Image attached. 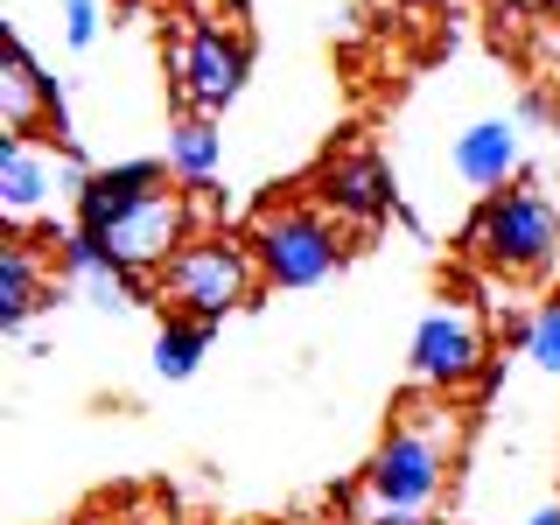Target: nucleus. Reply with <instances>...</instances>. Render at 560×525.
Masks as SVG:
<instances>
[{"label":"nucleus","mask_w":560,"mask_h":525,"mask_svg":"<svg viewBox=\"0 0 560 525\" xmlns=\"http://www.w3.org/2000/svg\"><path fill=\"white\" fill-rule=\"evenodd\" d=\"M259 259H253V238H232V232H210V238H189L183 253L154 273V302H168V315H197V323H218L253 302L259 288Z\"/></svg>","instance_id":"obj_1"},{"label":"nucleus","mask_w":560,"mask_h":525,"mask_svg":"<svg viewBox=\"0 0 560 525\" xmlns=\"http://www.w3.org/2000/svg\"><path fill=\"white\" fill-rule=\"evenodd\" d=\"M448 455H455V413L448 407H413L378 442L372 469H364V498H372L385 518H393V512H420V504L442 490Z\"/></svg>","instance_id":"obj_2"},{"label":"nucleus","mask_w":560,"mask_h":525,"mask_svg":"<svg viewBox=\"0 0 560 525\" xmlns=\"http://www.w3.org/2000/svg\"><path fill=\"white\" fill-rule=\"evenodd\" d=\"M463 245L498 273H539L560 253V210L539 189H490L483 210L463 224Z\"/></svg>","instance_id":"obj_3"},{"label":"nucleus","mask_w":560,"mask_h":525,"mask_svg":"<svg viewBox=\"0 0 560 525\" xmlns=\"http://www.w3.org/2000/svg\"><path fill=\"white\" fill-rule=\"evenodd\" d=\"M253 259L273 288H315L323 273H337L343 238L323 203H273L253 224Z\"/></svg>","instance_id":"obj_4"},{"label":"nucleus","mask_w":560,"mask_h":525,"mask_svg":"<svg viewBox=\"0 0 560 525\" xmlns=\"http://www.w3.org/2000/svg\"><path fill=\"white\" fill-rule=\"evenodd\" d=\"M168 84H175V98H183L189 119L224 113V105L238 98V84H245V43L224 35V28H210V22H197V14H183L175 35H168Z\"/></svg>","instance_id":"obj_5"},{"label":"nucleus","mask_w":560,"mask_h":525,"mask_svg":"<svg viewBox=\"0 0 560 525\" xmlns=\"http://www.w3.org/2000/svg\"><path fill=\"white\" fill-rule=\"evenodd\" d=\"M92 238H98V232H92ZM183 245H189V197H183V189H154L148 203H133L127 218L105 232V253H113L127 273H140V280L162 273L168 259L183 253Z\"/></svg>","instance_id":"obj_6"},{"label":"nucleus","mask_w":560,"mask_h":525,"mask_svg":"<svg viewBox=\"0 0 560 525\" xmlns=\"http://www.w3.org/2000/svg\"><path fill=\"white\" fill-rule=\"evenodd\" d=\"M413 372L428 385H442V393H455V385H469L483 372V329L469 308H434L420 315L413 329Z\"/></svg>","instance_id":"obj_7"},{"label":"nucleus","mask_w":560,"mask_h":525,"mask_svg":"<svg viewBox=\"0 0 560 525\" xmlns=\"http://www.w3.org/2000/svg\"><path fill=\"white\" fill-rule=\"evenodd\" d=\"M315 203H323L329 218H343V224H378L385 210H393V175H385L378 154L343 148V154H329V162L315 168Z\"/></svg>","instance_id":"obj_8"},{"label":"nucleus","mask_w":560,"mask_h":525,"mask_svg":"<svg viewBox=\"0 0 560 525\" xmlns=\"http://www.w3.org/2000/svg\"><path fill=\"white\" fill-rule=\"evenodd\" d=\"M0 119H8V133H43V127H57V140L70 148L57 78H43V70H35L28 43H22L14 28H8V49H0Z\"/></svg>","instance_id":"obj_9"},{"label":"nucleus","mask_w":560,"mask_h":525,"mask_svg":"<svg viewBox=\"0 0 560 525\" xmlns=\"http://www.w3.org/2000/svg\"><path fill=\"white\" fill-rule=\"evenodd\" d=\"M168 183V162H119V168H92L78 175V232H113L133 203H148Z\"/></svg>","instance_id":"obj_10"},{"label":"nucleus","mask_w":560,"mask_h":525,"mask_svg":"<svg viewBox=\"0 0 560 525\" xmlns=\"http://www.w3.org/2000/svg\"><path fill=\"white\" fill-rule=\"evenodd\" d=\"M63 273L84 280L98 308H133V302H148V280L119 267V259L105 253V238H92V232H70V238H63Z\"/></svg>","instance_id":"obj_11"},{"label":"nucleus","mask_w":560,"mask_h":525,"mask_svg":"<svg viewBox=\"0 0 560 525\" xmlns=\"http://www.w3.org/2000/svg\"><path fill=\"white\" fill-rule=\"evenodd\" d=\"M455 175L477 189H504L518 175V127L512 119H477L469 133H455Z\"/></svg>","instance_id":"obj_12"},{"label":"nucleus","mask_w":560,"mask_h":525,"mask_svg":"<svg viewBox=\"0 0 560 525\" xmlns=\"http://www.w3.org/2000/svg\"><path fill=\"white\" fill-rule=\"evenodd\" d=\"M43 203H49V162L28 148V133H8L0 140V210H8V224H28Z\"/></svg>","instance_id":"obj_13"},{"label":"nucleus","mask_w":560,"mask_h":525,"mask_svg":"<svg viewBox=\"0 0 560 525\" xmlns=\"http://www.w3.org/2000/svg\"><path fill=\"white\" fill-rule=\"evenodd\" d=\"M43 302V273H35V245H0V329H22Z\"/></svg>","instance_id":"obj_14"},{"label":"nucleus","mask_w":560,"mask_h":525,"mask_svg":"<svg viewBox=\"0 0 560 525\" xmlns=\"http://www.w3.org/2000/svg\"><path fill=\"white\" fill-rule=\"evenodd\" d=\"M203 343H210V323H197V315H168L162 337H154V372H162V378H189L203 364Z\"/></svg>","instance_id":"obj_15"},{"label":"nucleus","mask_w":560,"mask_h":525,"mask_svg":"<svg viewBox=\"0 0 560 525\" xmlns=\"http://www.w3.org/2000/svg\"><path fill=\"white\" fill-rule=\"evenodd\" d=\"M210 168H218V133H210V119H183V127L168 133V175H183L189 189L210 183Z\"/></svg>","instance_id":"obj_16"},{"label":"nucleus","mask_w":560,"mask_h":525,"mask_svg":"<svg viewBox=\"0 0 560 525\" xmlns=\"http://www.w3.org/2000/svg\"><path fill=\"white\" fill-rule=\"evenodd\" d=\"M525 358H533L539 372H560V302H547L533 315V329H525Z\"/></svg>","instance_id":"obj_17"},{"label":"nucleus","mask_w":560,"mask_h":525,"mask_svg":"<svg viewBox=\"0 0 560 525\" xmlns=\"http://www.w3.org/2000/svg\"><path fill=\"white\" fill-rule=\"evenodd\" d=\"M98 22H105L98 0H63V43L70 49H92L98 43Z\"/></svg>","instance_id":"obj_18"},{"label":"nucleus","mask_w":560,"mask_h":525,"mask_svg":"<svg viewBox=\"0 0 560 525\" xmlns=\"http://www.w3.org/2000/svg\"><path fill=\"white\" fill-rule=\"evenodd\" d=\"M518 119H553V98L547 92H525L518 98Z\"/></svg>","instance_id":"obj_19"},{"label":"nucleus","mask_w":560,"mask_h":525,"mask_svg":"<svg viewBox=\"0 0 560 525\" xmlns=\"http://www.w3.org/2000/svg\"><path fill=\"white\" fill-rule=\"evenodd\" d=\"M490 8H498V14H504V22H518V14H533V8H539V0H490Z\"/></svg>","instance_id":"obj_20"},{"label":"nucleus","mask_w":560,"mask_h":525,"mask_svg":"<svg viewBox=\"0 0 560 525\" xmlns=\"http://www.w3.org/2000/svg\"><path fill=\"white\" fill-rule=\"evenodd\" d=\"M533 525H560V504H547V512H533Z\"/></svg>","instance_id":"obj_21"},{"label":"nucleus","mask_w":560,"mask_h":525,"mask_svg":"<svg viewBox=\"0 0 560 525\" xmlns=\"http://www.w3.org/2000/svg\"><path fill=\"white\" fill-rule=\"evenodd\" d=\"M385 525H420V518H413V512H393V518H385Z\"/></svg>","instance_id":"obj_22"},{"label":"nucleus","mask_w":560,"mask_h":525,"mask_svg":"<svg viewBox=\"0 0 560 525\" xmlns=\"http://www.w3.org/2000/svg\"><path fill=\"white\" fill-rule=\"evenodd\" d=\"M539 8H547V14H560V0H539Z\"/></svg>","instance_id":"obj_23"}]
</instances>
